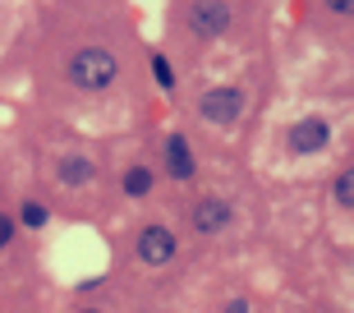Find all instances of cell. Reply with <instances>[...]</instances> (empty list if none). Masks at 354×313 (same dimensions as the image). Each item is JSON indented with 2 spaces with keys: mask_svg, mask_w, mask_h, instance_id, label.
<instances>
[{
  "mask_svg": "<svg viewBox=\"0 0 354 313\" xmlns=\"http://www.w3.org/2000/svg\"><path fill=\"white\" fill-rule=\"evenodd\" d=\"M198 116L207 120V125H235V120L244 116V88H235V83L207 88L198 97Z\"/></svg>",
  "mask_w": 354,
  "mask_h": 313,
  "instance_id": "cell-2",
  "label": "cell"
},
{
  "mask_svg": "<svg viewBox=\"0 0 354 313\" xmlns=\"http://www.w3.org/2000/svg\"><path fill=\"white\" fill-rule=\"evenodd\" d=\"M225 226H230V203H225V198L207 194V198L194 203V231L198 235H221Z\"/></svg>",
  "mask_w": 354,
  "mask_h": 313,
  "instance_id": "cell-6",
  "label": "cell"
},
{
  "mask_svg": "<svg viewBox=\"0 0 354 313\" xmlns=\"http://www.w3.org/2000/svg\"><path fill=\"white\" fill-rule=\"evenodd\" d=\"M10 240H14V222H10V217H0V249L10 244Z\"/></svg>",
  "mask_w": 354,
  "mask_h": 313,
  "instance_id": "cell-12",
  "label": "cell"
},
{
  "mask_svg": "<svg viewBox=\"0 0 354 313\" xmlns=\"http://www.w3.org/2000/svg\"><path fill=\"white\" fill-rule=\"evenodd\" d=\"M138 262H147V267H166V262H175V231H166V226H143L138 231Z\"/></svg>",
  "mask_w": 354,
  "mask_h": 313,
  "instance_id": "cell-4",
  "label": "cell"
},
{
  "mask_svg": "<svg viewBox=\"0 0 354 313\" xmlns=\"http://www.w3.org/2000/svg\"><path fill=\"white\" fill-rule=\"evenodd\" d=\"M166 170H171L175 180H194V152H189V138L184 134H175V138H166Z\"/></svg>",
  "mask_w": 354,
  "mask_h": 313,
  "instance_id": "cell-8",
  "label": "cell"
},
{
  "mask_svg": "<svg viewBox=\"0 0 354 313\" xmlns=\"http://www.w3.org/2000/svg\"><path fill=\"white\" fill-rule=\"evenodd\" d=\"M189 28H194V37L212 42V37H221L225 28H230V5H189Z\"/></svg>",
  "mask_w": 354,
  "mask_h": 313,
  "instance_id": "cell-5",
  "label": "cell"
},
{
  "mask_svg": "<svg viewBox=\"0 0 354 313\" xmlns=\"http://www.w3.org/2000/svg\"><path fill=\"white\" fill-rule=\"evenodd\" d=\"M24 226H32V231L46 226V208H41V203H24Z\"/></svg>",
  "mask_w": 354,
  "mask_h": 313,
  "instance_id": "cell-10",
  "label": "cell"
},
{
  "mask_svg": "<svg viewBox=\"0 0 354 313\" xmlns=\"http://www.w3.org/2000/svg\"><path fill=\"white\" fill-rule=\"evenodd\" d=\"M83 313H102V309H83Z\"/></svg>",
  "mask_w": 354,
  "mask_h": 313,
  "instance_id": "cell-14",
  "label": "cell"
},
{
  "mask_svg": "<svg viewBox=\"0 0 354 313\" xmlns=\"http://www.w3.org/2000/svg\"><path fill=\"white\" fill-rule=\"evenodd\" d=\"M225 313H249V300H230V304H225Z\"/></svg>",
  "mask_w": 354,
  "mask_h": 313,
  "instance_id": "cell-13",
  "label": "cell"
},
{
  "mask_svg": "<svg viewBox=\"0 0 354 313\" xmlns=\"http://www.w3.org/2000/svg\"><path fill=\"white\" fill-rule=\"evenodd\" d=\"M55 175H60L65 189H92V184H97V161L83 156V152H65L60 166H55Z\"/></svg>",
  "mask_w": 354,
  "mask_h": 313,
  "instance_id": "cell-7",
  "label": "cell"
},
{
  "mask_svg": "<svg viewBox=\"0 0 354 313\" xmlns=\"http://www.w3.org/2000/svg\"><path fill=\"white\" fill-rule=\"evenodd\" d=\"M65 78L79 92H106L120 78V55L111 46H79L65 60Z\"/></svg>",
  "mask_w": 354,
  "mask_h": 313,
  "instance_id": "cell-1",
  "label": "cell"
},
{
  "mask_svg": "<svg viewBox=\"0 0 354 313\" xmlns=\"http://www.w3.org/2000/svg\"><path fill=\"white\" fill-rule=\"evenodd\" d=\"M350 189H354V180H350V175H336V203H341V208H350Z\"/></svg>",
  "mask_w": 354,
  "mask_h": 313,
  "instance_id": "cell-11",
  "label": "cell"
},
{
  "mask_svg": "<svg viewBox=\"0 0 354 313\" xmlns=\"http://www.w3.org/2000/svg\"><path fill=\"white\" fill-rule=\"evenodd\" d=\"M124 194L129 198H147L152 194V170L147 166H129L124 170Z\"/></svg>",
  "mask_w": 354,
  "mask_h": 313,
  "instance_id": "cell-9",
  "label": "cell"
},
{
  "mask_svg": "<svg viewBox=\"0 0 354 313\" xmlns=\"http://www.w3.org/2000/svg\"><path fill=\"white\" fill-rule=\"evenodd\" d=\"M327 147H331V125L322 116H299L286 129V152L295 156H313V152H327Z\"/></svg>",
  "mask_w": 354,
  "mask_h": 313,
  "instance_id": "cell-3",
  "label": "cell"
}]
</instances>
